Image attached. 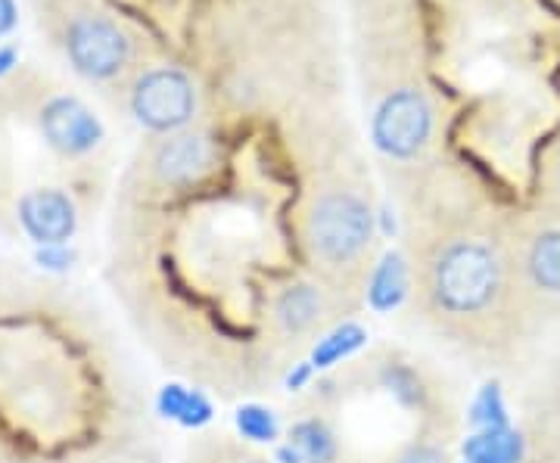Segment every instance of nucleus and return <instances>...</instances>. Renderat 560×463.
<instances>
[{
    "mask_svg": "<svg viewBox=\"0 0 560 463\" xmlns=\"http://www.w3.org/2000/svg\"><path fill=\"white\" fill-rule=\"evenodd\" d=\"M290 193L243 200L231 171L194 197L113 205L106 281L153 358L206 395L268 392L355 311L302 268Z\"/></svg>",
    "mask_w": 560,
    "mask_h": 463,
    "instance_id": "obj_1",
    "label": "nucleus"
},
{
    "mask_svg": "<svg viewBox=\"0 0 560 463\" xmlns=\"http://www.w3.org/2000/svg\"><path fill=\"white\" fill-rule=\"evenodd\" d=\"M140 439L138 395L97 318L22 274L0 302V444L66 463Z\"/></svg>",
    "mask_w": 560,
    "mask_h": 463,
    "instance_id": "obj_2",
    "label": "nucleus"
},
{
    "mask_svg": "<svg viewBox=\"0 0 560 463\" xmlns=\"http://www.w3.org/2000/svg\"><path fill=\"white\" fill-rule=\"evenodd\" d=\"M389 187L401 212L408 308L420 327L480 361L521 352L504 252L508 212L448 156Z\"/></svg>",
    "mask_w": 560,
    "mask_h": 463,
    "instance_id": "obj_3",
    "label": "nucleus"
},
{
    "mask_svg": "<svg viewBox=\"0 0 560 463\" xmlns=\"http://www.w3.org/2000/svg\"><path fill=\"white\" fill-rule=\"evenodd\" d=\"M109 190V134L91 103L25 62L0 75V237L79 240Z\"/></svg>",
    "mask_w": 560,
    "mask_h": 463,
    "instance_id": "obj_4",
    "label": "nucleus"
},
{
    "mask_svg": "<svg viewBox=\"0 0 560 463\" xmlns=\"http://www.w3.org/2000/svg\"><path fill=\"white\" fill-rule=\"evenodd\" d=\"M280 124L296 256L320 286L359 314L383 256L368 150L342 100L315 103Z\"/></svg>",
    "mask_w": 560,
    "mask_h": 463,
    "instance_id": "obj_5",
    "label": "nucleus"
},
{
    "mask_svg": "<svg viewBox=\"0 0 560 463\" xmlns=\"http://www.w3.org/2000/svg\"><path fill=\"white\" fill-rule=\"evenodd\" d=\"M215 94L231 116L278 121L340 100L330 0H224L215 16Z\"/></svg>",
    "mask_w": 560,
    "mask_h": 463,
    "instance_id": "obj_6",
    "label": "nucleus"
},
{
    "mask_svg": "<svg viewBox=\"0 0 560 463\" xmlns=\"http://www.w3.org/2000/svg\"><path fill=\"white\" fill-rule=\"evenodd\" d=\"M368 146L386 181L430 168L445 153L448 109L430 75L418 22L352 32Z\"/></svg>",
    "mask_w": 560,
    "mask_h": 463,
    "instance_id": "obj_7",
    "label": "nucleus"
},
{
    "mask_svg": "<svg viewBox=\"0 0 560 463\" xmlns=\"http://www.w3.org/2000/svg\"><path fill=\"white\" fill-rule=\"evenodd\" d=\"M28 7L50 54L97 97L160 50L116 0H28Z\"/></svg>",
    "mask_w": 560,
    "mask_h": 463,
    "instance_id": "obj_8",
    "label": "nucleus"
},
{
    "mask_svg": "<svg viewBox=\"0 0 560 463\" xmlns=\"http://www.w3.org/2000/svg\"><path fill=\"white\" fill-rule=\"evenodd\" d=\"M231 165V141L215 119L143 138L119 175L113 205H162L194 197L221 181Z\"/></svg>",
    "mask_w": 560,
    "mask_h": 463,
    "instance_id": "obj_9",
    "label": "nucleus"
},
{
    "mask_svg": "<svg viewBox=\"0 0 560 463\" xmlns=\"http://www.w3.org/2000/svg\"><path fill=\"white\" fill-rule=\"evenodd\" d=\"M504 252L517 345L536 343L560 321V215L539 205L508 212Z\"/></svg>",
    "mask_w": 560,
    "mask_h": 463,
    "instance_id": "obj_10",
    "label": "nucleus"
},
{
    "mask_svg": "<svg viewBox=\"0 0 560 463\" xmlns=\"http://www.w3.org/2000/svg\"><path fill=\"white\" fill-rule=\"evenodd\" d=\"M101 100L128 124H135L143 138L212 121L209 91L200 75L190 66L162 57V50L140 62L116 91Z\"/></svg>",
    "mask_w": 560,
    "mask_h": 463,
    "instance_id": "obj_11",
    "label": "nucleus"
},
{
    "mask_svg": "<svg viewBox=\"0 0 560 463\" xmlns=\"http://www.w3.org/2000/svg\"><path fill=\"white\" fill-rule=\"evenodd\" d=\"M287 444L300 463H349L346 444L334 417L318 402L302 404L287 426Z\"/></svg>",
    "mask_w": 560,
    "mask_h": 463,
    "instance_id": "obj_12",
    "label": "nucleus"
},
{
    "mask_svg": "<svg viewBox=\"0 0 560 463\" xmlns=\"http://www.w3.org/2000/svg\"><path fill=\"white\" fill-rule=\"evenodd\" d=\"M458 439V414H442L420 424L405 442L371 463H452Z\"/></svg>",
    "mask_w": 560,
    "mask_h": 463,
    "instance_id": "obj_13",
    "label": "nucleus"
},
{
    "mask_svg": "<svg viewBox=\"0 0 560 463\" xmlns=\"http://www.w3.org/2000/svg\"><path fill=\"white\" fill-rule=\"evenodd\" d=\"M529 458V442L514 426L477 429L464 439L467 463H523Z\"/></svg>",
    "mask_w": 560,
    "mask_h": 463,
    "instance_id": "obj_14",
    "label": "nucleus"
},
{
    "mask_svg": "<svg viewBox=\"0 0 560 463\" xmlns=\"http://www.w3.org/2000/svg\"><path fill=\"white\" fill-rule=\"evenodd\" d=\"M184 463H275L253 442L231 432H197L184 451Z\"/></svg>",
    "mask_w": 560,
    "mask_h": 463,
    "instance_id": "obj_15",
    "label": "nucleus"
},
{
    "mask_svg": "<svg viewBox=\"0 0 560 463\" xmlns=\"http://www.w3.org/2000/svg\"><path fill=\"white\" fill-rule=\"evenodd\" d=\"M352 32H374L389 25L418 22V0H346Z\"/></svg>",
    "mask_w": 560,
    "mask_h": 463,
    "instance_id": "obj_16",
    "label": "nucleus"
},
{
    "mask_svg": "<svg viewBox=\"0 0 560 463\" xmlns=\"http://www.w3.org/2000/svg\"><path fill=\"white\" fill-rule=\"evenodd\" d=\"M533 205L560 215V128L541 143L533 171Z\"/></svg>",
    "mask_w": 560,
    "mask_h": 463,
    "instance_id": "obj_17",
    "label": "nucleus"
},
{
    "mask_svg": "<svg viewBox=\"0 0 560 463\" xmlns=\"http://www.w3.org/2000/svg\"><path fill=\"white\" fill-rule=\"evenodd\" d=\"M160 407L165 417L178 420L180 426H200L212 414V404L206 399V392L187 383L165 385L160 395Z\"/></svg>",
    "mask_w": 560,
    "mask_h": 463,
    "instance_id": "obj_18",
    "label": "nucleus"
},
{
    "mask_svg": "<svg viewBox=\"0 0 560 463\" xmlns=\"http://www.w3.org/2000/svg\"><path fill=\"white\" fill-rule=\"evenodd\" d=\"M533 420L539 436L545 432L548 442L560 444V364H555V370L545 377V383L536 392V402H533Z\"/></svg>",
    "mask_w": 560,
    "mask_h": 463,
    "instance_id": "obj_19",
    "label": "nucleus"
},
{
    "mask_svg": "<svg viewBox=\"0 0 560 463\" xmlns=\"http://www.w3.org/2000/svg\"><path fill=\"white\" fill-rule=\"evenodd\" d=\"M66 463H160V454L147 439H135V442L116 444V448L101 451V454H88V458Z\"/></svg>",
    "mask_w": 560,
    "mask_h": 463,
    "instance_id": "obj_20",
    "label": "nucleus"
},
{
    "mask_svg": "<svg viewBox=\"0 0 560 463\" xmlns=\"http://www.w3.org/2000/svg\"><path fill=\"white\" fill-rule=\"evenodd\" d=\"M237 426H241V436L246 442H271L275 436H278V420L271 417V411H265V407H256V404H249V407H243L241 417H237Z\"/></svg>",
    "mask_w": 560,
    "mask_h": 463,
    "instance_id": "obj_21",
    "label": "nucleus"
},
{
    "mask_svg": "<svg viewBox=\"0 0 560 463\" xmlns=\"http://www.w3.org/2000/svg\"><path fill=\"white\" fill-rule=\"evenodd\" d=\"M20 281H22V271L16 274V271H10V268H3V264H0V302L16 289V283Z\"/></svg>",
    "mask_w": 560,
    "mask_h": 463,
    "instance_id": "obj_22",
    "label": "nucleus"
},
{
    "mask_svg": "<svg viewBox=\"0 0 560 463\" xmlns=\"http://www.w3.org/2000/svg\"><path fill=\"white\" fill-rule=\"evenodd\" d=\"M0 463H20V461H16V458H13V454H10V451L0 444Z\"/></svg>",
    "mask_w": 560,
    "mask_h": 463,
    "instance_id": "obj_23",
    "label": "nucleus"
}]
</instances>
